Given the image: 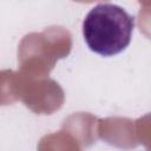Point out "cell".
Returning <instances> with one entry per match:
<instances>
[{
  "instance_id": "6da1fadb",
  "label": "cell",
  "mask_w": 151,
  "mask_h": 151,
  "mask_svg": "<svg viewBox=\"0 0 151 151\" xmlns=\"http://www.w3.org/2000/svg\"><path fill=\"white\" fill-rule=\"evenodd\" d=\"M136 19L112 2L93 6L83 20V37L87 47L105 58L117 55L130 45Z\"/></svg>"
}]
</instances>
